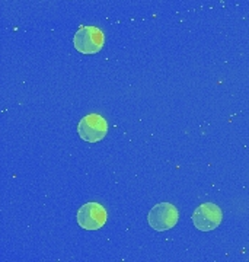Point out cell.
<instances>
[{
	"instance_id": "obj_4",
	"label": "cell",
	"mask_w": 249,
	"mask_h": 262,
	"mask_svg": "<svg viewBox=\"0 0 249 262\" xmlns=\"http://www.w3.org/2000/svg\"><path fill=\"white\" fill-rule=\"evenodd\" d=\"M107 210L99 203H86L77 211V223L85 230H98L107 223Z\"/></svg>"
},
{
	"instance_id": "obj_3",
	"label": "cell",
	"mask_w": 249,
	"mask_h": 262,
	"mask_svg": "<svg viewBox=\"0 0 249 262\" xmlns=\"http://www.w3.org/2000/svg\"><path fill=\"white\" fill-rule=\"evenodd\" d=\"M77 133H79L82 140L96 143V141H101L107 136L108 124L101 115L89 114L80 120L79 125H77Z\"/></svg>"
},
{
	"instance_id": "obj_2",
	"label": "cell",
	"mask_w": 249,
	"mask_h": 262,
	"mask_svg": "<svg viewBox=\"0 0 249 262\" xmlns=\"http://www.w3.org/2000/svg\"><path fill=\"white\" fill-rule=\"evenodd\" d=\"M178 219H179L178 210L171 203L156 204L148 215L149 225L156 232H165L172 229L178 223Z\"/></svg>"
},
{
	"instance_id": "obj_5",
	"label": "cell",
	"mask_w": 249,
	"mask_h": 262,
	"mask_svg": "<svg viewBox=\"0 0 249 262\" xmlns=\"http://www.w3.org/2000/svg\"><path fill=\"white\" fill-rule=\"evenodd\" d=\"M221 210L213 203H204L195 208L193 214L194 226L201 232H210L221 223Z\"/></svg>"
},
{
	"instance_id": "obj_1",
	"label": "cell",
	"mask_w": 249,
	"mask_h": 262,
	"mask_svg": "<svg viewBox=\"0 0 249 262\" xmlns=\"http://www.w3.org/2000/svg\"><path fill=\"white\" fill-rule=\"evenodd\" d=\"M105 42V35L96 27H80L74 34V48L82 54L99 53Z\"/></svg>"
}]
</instances>
